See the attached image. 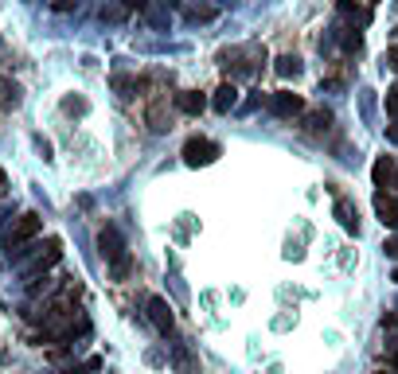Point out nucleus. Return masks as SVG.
Wrapping results in <instances>:
<instances>
[{
    "instance_id": "f257e3e1",
    "label": "nucleus",
    "mask_w": 398,
    "mask_h": 374,
    "mask_svg": "<svg viewBox=\"0 0 398 374\" xmlns=\"http://www.w3.org/2000/svg\"><path fill=\"white\" fill-rule=\"evenodd\" d=\"M40 230H43V218L35 215V211L16 218L8 227V234H4V254H8V261H24V257H28V242L40 234Z\"/></svg>"
},
{
    "instance_id": "f03ea898",
    "label": "nucleus",
    "mask_w": 398,
    "mask_h": 374,
    "mask_svg": "<svg viewBox=\"0 0 398 374\" xmlns=\"http://www.w3.org/2000/svg\"><path fill=\"white\" fill-rule=\"evenodd\" d=\"M98 250H102V257L110 261L113 281H125V277H129V269H133V261H129V250H125V242H121L118 227L102 230V234H98Z\"/></svg>"
},
{
    "instance_id": "7ed1b4c3",
    "label": "nucleus",
    "mask_w": 398,
    "mask_h": 374,
    "mask_svg": "<svg viewBox=\"0 0 398 374\" xmlns=\"http://www.w3.org/2000/svg\"><path fill=\"white\" fill-rule=\"evenodd\" d=\"M219 160V145L207 137H188L184 145V164L188 168H203V164H215Z\"/></svg>"
},
{
    "instance_id": "20e7f679",
    "label": "nucleus",
    "mask_w": 398,
    "mask_h": 374,
    "mask_svg": "<svg viewBox=\"0 0 398 374\" xmlns=\"http://www.w3.org/2000/svg\"><path fill=\"white\" fill-rule=\"evenodd\" d=\"M149 320L152 327H157L160 335H172V327H176V320H172V308L164 296H149Z\"/></svg>"
},
{
    "instance_id": "39448f33",
    "label": "nucleus",
    "mask_w": 398,
    "mask_h": 374,
    "mask_svg": "<svg viewBox=\"0 0 398 374\" xmlns=\"http://www.w3.org/2000/svg\"><path fill=\"white\" fill-rule=\"evenodd\" d=\"M269 109H273V117H297L301 109H305V98H301V94H289V90H278V94L269 98Z\"/></svg>"
},
{
    "instance_id": "423d86ee",
    "label": "nucleus",
    "mask_w": 398,
    "mask_h": 374,
    "mask_svg": "<svg viewBox=\"0 0 398 374\" xmlns=\"http://www.w3.org/2000/svg\"><path fill=\"white\" fill-rule=\"evenodd\" d=\"M375 215L383 227H398V199L387 191H375Z\"/></svg>"
},
{
    "instance_id": "0eeeda50",
    "label": "nucleus",
    "mask_w": 398,
    "mask_h": 374,
    "mask_svg": "<svg viewBox=\"0 0 398 374\" xmlns=\"http://www.w3.org/2000/svg\"><path fill=\"white\" fill-rule=\"evenodd\" d=\"M59 254H63V242H59V238H47V254H40L35 261H31V266H28V277H40L43 269H51L55 261H59Z\"/></svg>"
},
{
    "instance_id": "6e6552de",
    "label": "nucleus",
    "mask_w": 398,
    "mask_h": 374,
    "mask_svg": "<svg viewBox=\"0 0 398 374\" xmlns=\"http://www.w3.org/2000/svg\"><path fill=\"white\" fill-rule=\"evenodd\" d=\"M234 106H239V86H234V82H223V86L215 90V98H211V109H215V113H230Z\"/></svg>"
},
{
    "instance_id": "1a4fd4ad",
    "label": "nucleus",
    "mask_w": 398,
    "mask_h": 374,
    "mask_svg": "<svg viewBox=\"0 0 398 374\" xmlns=\"http://www.w3.org/2000/svg\"><path fill=\"white\" fill-rule=\"evenodd\" d=\"M203 106H207V98H203L199 90H180V94H176V109H180V113H188V117H199Z\"/></svg>"
},
{
    "instance_id": "9d476101",
    "label": "nucleus",
    "mask_w": 398,
    "mask_h": 374,
    "mask_svg": "<svg viewBox=\"0 0 398 374\" xmlns=\"http://www.w3.org/2000/svg\"><path fill=\"white\" fill-rule=\"evenodd\" d=\"M336 218H340V227L348 230V234H359V211H356V203L351 199H336Z\"/></svg>"
},
{
    "instance_id": "9b49d317",
    "label": "nucleus",
    "mask_w": 398,
    "mask_h": 374,
    "mask_svg": "<svg viewBox=\"0 0 398 374\" xmlns=\"http://www.w3.org/2000/svg\"><path fill=\"white\" fill-rule=\"evenodd\" d=\"M145 117H149V129H152V133H168V129H172V125H168V101H164V98L152 101Z\"/></svg>"
},
{
    "instance_id": "f8f14e48",
    "label": "nucleus",
    "mask_w": 398,
    "mask_h": 374,
    "mask_svg": "<svg viewBox=\"0 0 398 374\" xmlns=\"http://www.w3.org/2000/svg\"><path fill=\"white\" fill-rule=\"evenodd\" d=\"M371 179H375V187H387L395 179V156H379L371 168Z\"/></svg>"
},
{
    "instance_id": "ddd939ff",
    "label": "nucleus",
    "mask_w": 398,
    "mask_h": 374,
    "mask_svg": "<svg viewBox=\"0 0 398 374\" xmlns=\"http://www.w3.org/2000/svg\"><path fill=\"white\" fill-rule=\"evenodd\" d=\"M16 106H20V86L0 74V109H16Z\"/></svg>"
},
{
    "instance_id": "4468645a",
    "label": "nucleus",
    "mask_w": 398,
    "mask_h": 374,
    "mask_svg": "<svg viewBox=\"0 0 398 374\" xmlns=\"http://www.w3.org/2000/svg\"><path fill=\"white\" fill-rule=\"evenodd\" d=\"M328 125H332L328 109H312L309 117H305V129H309V133H328Z\"/></svg>"
},
{
    "instance_id": "2eb2a0df",
    "label": "nucleus",
    "mask_w": 398,
    "mask_h": 374,
    "mask_svg": "<svg viewBox=\"0 0 398 374\" xmlns=\"http://www.w3.org/2000/svg\"><path fill=\"white\" fill-rule=\"evenodd\" d=\"M273 70H278L281 79H297V74H301V59H297V55H281Z\"/></svg>"
},
{
    "instance_id": "dca6fc26",
    "label": "nucleus",
    "mask_w": 398,
    "mask_h": 374,
    "mask_svg": "<svg viewBox=\"0 0 398 374\" xmlns=\"http://www.w3.org/2000/svg\"><path fill=\"white\" fill-rule=\"evenodd\" d=\"M63 113H86V101L82 98H63Z\"/></svg>"
},
{
    "instance_id": "f3484780",
    "label": "nucleus",
    "mask_w": 398,
    "mask_h": 374,
    "mask_svg": "<svg viewBox=\"0 0 398 374\" xmlns=\"http://www.w3.org/2000/svg\"><path fill=\"white\" fill-rule=\"evenodd\" d=\"M387 113L398 121V86H390V90H387Z\"/></svg>"
},
{
    "instance_id": "a211bd4d",
    "label": "nucleus",
    "mask_w": 398,
    "mask_h": 374,
    "mask_svg": "<svg viewBox=\"0 0 398 374\" xmlns=\"http://www.w3.org/2000/svg\"><path fill=\"white\" fill-rule=\"evenodd\" d=\"M383 254H387V257H395V261H398V238H387V242H383Z\"/></svg>"
},
{
    "instance_id": "6ab92c4d",
    "label": "nucleus",
    "mask_w": 398,
    "mask_h": 374,
    "mask_svg": "<svg viewBox=\"0 0 398 374\" xmlns=\"http://www.w3.org/2000/svg\"><path fill=\"white\" fill-rule=\"evenodd\" d=\"M383 327H390V332H398V312H387V316H383Z\"/></svg>"
},
{
    "instance_id": "aec40b11",
    "label": "nucleus",
    "mask_w": 398,
    "mask_h": 374,
    "mask_svg": "<svg viewBox=\"0 0 398 374\" xmlns=\"http://www.w3.org/2000/svg\"><path fill=\"white\" fill-rule=\"evenodd\" d=\"M387 67L398 74V47H390V51H387Z\"/></svg>"
},
{
    "instance_id": "412c9836",
    "label": "nucleus",
    "mask_w": 398,
    "mask_h": 374,
    "mask_svg": "<svg viewBox=\"0 0 398 374\" xmlns=\"http://www.w3.org/2000/svg\"><path fill=\"white\" fill-rule=\"evenodd\" d=\"M74 8V0H55V12H70Z\"/></svg>"
},
{
    "instance_id": "4be33fe9",
    "label": "nucleus",
    "mask_w": 398,
    "mask_h": 374,
    "mask_svg": "<svg viewBox=\"0 0 398 374\" xmlns=\"http://www.w3.org/2000/svg\"><path fill=\"white\" fill-rule=\"evenodd\" d=\"M387 140H390V145H398V125H387Z\"/></svg>"
},
{
    "instance_id": "5701e85b",
    "label": "nucleus",
    "mask_w": 398,
    "mask_h": 374,
    "mask_svg": "<svg viewBox=\"0 0 398 374\" xmlns=\"http://www.w3.org/2000/svg\"><path fill=\"white\" fill-rule=\"evenodd\" d=\"M387 363H390V366H398V347H390V351H387Z\"/></svg>"
},
{
    "instance_id": "b1692460",
    "label": "nucleus",
    "mask_w": 398,
    "mask_h": 374,
    "mask_svg": "<svg viewBox=\"0 0 398 374\" xmlns=\"http://www.w3.org/2000/svg\"><path fill=\"white\" fill-rule=\"evenodd\" d=\"M121 4H125V8H141V4H145V0H121Z\"/></svg>"
},
{
    "instance_id": "393cba45",
    "label": "nucleus",
    "mask_w": 398,
    "mask_h": 374,
    "mask_svg": "<svg viewBox=\"0 0 398 374\" xmlns=\"http://www.w3.org/2000/svg\"><path fill=\"white\" fill-rule=\"evenodd\" d=\"M0 191H4V172H0Z\"/></svg>"
},
{
    "instance_id": "a878e982",
    "label": "nucleus",
    "mask_w": 398,
    "mask_h": 374,
    "mask_svg": "<svg viewBox=\"0 0 398 374\" xmlns=\"http://www.w3.org/2000/svg\"><path fill=\"white\" fill-rule=\"evenodd\" d=\"M390 281H398V269H395V273H390Z\"/></svg>"
},
{
    "instance_id": "bb28decb",
    "label": "nucleus",
    "mask_w": 398,
    "mask_h": 374,
    "mask_svg": "<svg viewBox=\"0 0 398 374\" xmlns=\"http://www.w3.org/2000/svg\"><path fill=\"white\" fill-rule=\"evenodd\" d=\"M383 374H390V371H383Z\"/></svg>"
}]
</instances>
